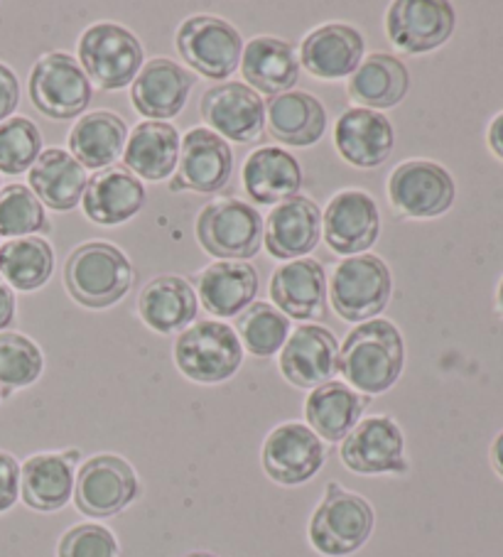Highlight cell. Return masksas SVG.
Returning a JSON list of instances; mask_svg holds the SVG:
<instances>
[{"label":"cell","instance_id":"cell-1","mask_svg":"<svg viewBox=\"0 0 503 557\" xmlns=\"http://www.w3.org/2000/svg\"><path fill=\"white\" fill-rule=\"evenodd\" d=\"M405 344L391 320H369L354 326L340 347V373L346 386L364 396H381L401 379Z\"/></svg>","mask_w":503,"mask_h":557},{"label":"cell","instance_id":"cell-2","mask_svg":"<svg viewBox=\"0 0 503 557\" xmlns=\"http://www.w3.org/2000/svg\"><path fill=\"white\" fill-rule=\"evenodd\" d=\"M133 277L128 256L106 242L82 244L64 263L66 293L89 310H106L121 302L131 290Z\"/></svg>","mask_w":503,"mask_h":557},{"label":"cell","instance_id":"cell-3","mask_svg":"<svg viewBox=\"0 0 503 557\" xmlns=\"http://www.w3.org/2000/svg\"><path fill=\"white\" fill-rule=\"evenodd\" d=\"M79 66L101 91H119L143 70L145 50L138 37L119 23H94L79 37Z\"/></svg>","mask_w":503,"mask_h":557},{"label":"cell","instance_id":"cell-4","mask_svg":"<svg viewBox=\"0 0 503 557\" xmlns=\"http://www.w3.org/2000/svg\"><path fill=\"white\" fill-rule=\"evenodd\" d=\"M373 523V508L366 498L329 482L324 498L309 521V543L327 557L352 555L369 541Z\"/></svg>","mask_w":503,"mask_h":557},{"label":"cell","instance_id":"cell-5","mask_svg":"<svg viewBox=\"0 0 503 557\" xmlns=\"http://www.w3.org/2000/svg\"><path fill=\"white\" fill-rule=\"evenodd\" d=\"M263 216L248 201L224 197L199 211L197 242L219 261H250L263 246Z\"/></svg>","mask_w":503,"mask_h":557},{"label":"cell","instance_id":"cell-6","mask_svg":"<svg viewBox=\"0 0 503 557\" xmlns=\"http://www.w3.org/2000/svg\"><path fill=\"white\" fill-rule=\"evenodd\" d=\"M244 347L234 326L201 320L187 326L175 342V363L187 379L214 386L229 381L241 369Z\"/></svg>","mask_w":503,"mask_h":557},{"label":"cell","instance_id":"cell-7","mask_svg":"<svg viewBox=\"0 0 503 557\" xmlns=\"http://www.w3.org/2000/svg\"><path fill=\"white\" fill-rule=\"evenodd\" d=\"M393 275L383 258L373 253L349 256L334 268L329 297L344 322L376 320L391 302Z\"/></svg>","mask_w":503,"mask_h":557},{"label":"cell","instance_id":"cell-8","mask_svg":"<svg viewBox=\"0 0 503 557\" xmlns=\"http://www.w3.org/2000/svg\"><path fill=\"white\" fill-rule=\"evenodd\" d=\"M175 45L182 62L211 82L229 79L244 54V37L234 25L217 15L187 17L177 27Z\"/></svg>","mask_w":503,"mask_h":557},{"label":"cell","instance_id":"cell-9","mask_svg":"<svg viewBox=\"0 0 503 557\" xmlns=\"http://www.w3.org/2000/svg\"><path fill=\"white\" fill-rule=\"evenodd\" d=\"M27 91L42 116L72 121L89 109L94 86L72 54L50 52L35 62Z\"/></svg>","mask_w":503,"mask_h":557},{"label":"cell","instance_id":"cell-10","mask_svg":"<svg viewBox=\"0 0 503 557\" xmlns=\"http://www.w3.org/2000/svg\"><path fill=\"white\" fill-rule=\"evenodd\" d=\"M138 496V474L119 455L91 457L74 479V504L89 518L119 516Z\"/></svg>","mask_w":503,"mask_h":557},{"label":"cell","instance_id":"cell-11","mask_svg":"<svg viewBox=\"0 0 503 557\" xmlns=\"http://www.w3.org/2000/svg\"><path fill=\"white\" fill-rule=\"evenodd\" d=\"M389 197L393 209L408 219L447 214L457 187L447 170L432 160H405L391 172Z\"/></svg>","mask_w":503,"mask_h":557},{"label":"cell","instance_id":"cell-12","mask_svg":"<svg viewBox=\"0 0 503 557\" xmlns=\"http://www.w3.org/2000/svg\"><path fill=\"white\" fill-rule=\"evenodd\" d=\"M207 128L226 143H256L266 131V101L241 82H221L205 91L199 101Z\"/></svg>","mask_w":503,"mask_h":557},{"label":"cell","instance_id":"cell-13","mask_svg":"<svg viewBox=\"0 0 503 557\" xmlns=\"http://www.w3.org/2000/svg\"><path fill=\"white\" fill-rule=\"evenodd\" d=\"M457 25L454 8L444 0H395L385 13V35L395 50L425 54L450 40Z\"/></svg>","mask_w":503,"mask_h":557},{"label":"cell","instance_id":"cell-14","mask_svg":"<svg viewBox=\"0 0 503 557\" xmlns=\"http://www.w3.org/2000/svg\"><path fill=\"white\" fill-rule=\"evenodd\" d=\"M324 242L340 256H361L379 242L381 214L376 199L364 189H342L322 211Z\"/></svg>","mask_w":503,"mask_h":557},{"label":"cell","instance_id":"cell-15","mask_svg":"<svg viewBox=\"0 0 503 557\" xmlns=\"http://www.w3.org/2000/svg\"><path fill=\"white\" fill-rule=\"evenodd\" d=\"M342 462L356 474H405V440L398 422L385 416L359 420L342 440Z\"/></svg>","mask_w":503,"mask_h":557},{"label":"cell","instance_id":"cell-16","mask_svg":"<svg viewBox=\"0 0 503 557\" xmlns=\"http://www.w3.org/2000/svg\"><path fill=\"white\" fill-rule=\"evenodd\" d=\"M234 152L229 143L207 126L192 128L180 146V162L170 189H192L199 195H214L231 182Z\"/></svg>","mask_w":503,"mask_h":557},{"label":"cell","instance_id":"cell-17","mask_svg":"<svg viewBox=\"0 0 503 557\" xmlns=\"http://www.w3.org/2000/svg\"><path fill=\"white\" fill-rule=\"evenodd\" d=\"M324 457V442L305 422H283L266 437L260 462L275 484L299 486L317 476Z\"/></svg>","mask_w":503,"mask_h":557},{"label":"cell","instance_id":"cell-18","mask_svg":"<svg viewBox=\"0 0 503 557\" xmlns=\"http://www.w3.org/2000/svg\"><path fill=\"white\" fill-rule=\"evenodd\" d=\"M278 363L295 388L315 391L340 373V342L327 326L303 324L290 332Z\"/></svg>","mask_w":503,"mask_h":557},{"label":"cell","instance_id":"cell-19","mask_svg":"<svg viewBox=\"0 0 503 557\" xmlns=\"http://www.w3.org/2000/svg\"><path fill=\"white\" fill-rule=\"evenodd\" d=\"M322 236V209L309 197H293L270 211L263 224L266 251L278 261H297L315 251Z\"/></svg>","mask_w":503,"mask_h":557},{"label":"cell","instance_id":"cell-20","mask_svg":"<svg viewBox=\"0 0 503 557\" xmlns=\"http://www.w3.org/2000/svg\"><path fill=\"white\" fill-rule=\"evenodd\" d=\"M270 297L287 320L319 322L327 314V273L315 258H297V261L275 268L270 277Z\"/></svg>","mask_w":503,"mask_h":557},{"label":"cell","instance_id":"cell-21","mask_svg":"<svg viewBox=\"0 0 503 557\" xmlns=\"http://www.w3.org/2000/svg\"><path fill=\"white\" fill-rule=\"evenodd\" d=\"M395 146V131L389 116L371 109L344 111L334 126V148L344 162L359 168L373 170L391 158Z\"/></svg>","mask_w":503,"mask_h":557},{"label":"cell","instance_id":"cell-22","mask_svg":"<svg viewBox=\"0 0 503 557\" xmlns=\"http://www.w3.org/2000/svg\"><path fill=\"white\" fill-rule=\"evenodd\" d=\"M364 50V35L354 25L327 23L305 37L297 60L317 79H346L359 70Z\"/></svg>","mask_w":503,"mask_h":557},{"label":"cell","instance_id":"cell-23","mask_svg":"<svg viewBox=\"0 0 503 557\" xmlns=\"http://www.w3.org/2000/svg\"><path fill=\"white\" fill-rule=\"evenodd\" d=\"M192 86H195V76L185 66L160 57L143 64L133 82L131 101L135 111L148 121L175 119L185 109Z\"/></svg>","mask_w":503,"mask_h":557},{"label":"cell","instance_id":"cell-24","mask_svg":"<svg viewBox=\"0 0 503 557\" xmlns=\"http://www.w3.org/2000/svg\"><path fill=\"white\" fill-rule=\"evenodd\" d=\"M145 205V185L125 168H106L86 182L82 207L94 224L119 226L140 214Z\"/></svg>","mask_w":503,"mask_h":557},{"label":"cell","instance_id":"cell-25","mask_svg":"<svg viewBox=\"0 0 503 557\" xmlns=\"http://www.w3.org/2000/svg\"><path fill=\"white\" fill-rule=\"evenodd\" d=\"M244 189L260 207H278L303 189V168L287 150L268 146L250 152L241 170Z\"/></svg>","mask_w":503,"mask_h":557},{"label":"cell","instance_id":"cell-26","mask_svg":"<svg viewBox=\"0 0 503 557\" xmlns=\"http://www.w3.org/2000/svg\"><path fill=\"white\" fill-rule=\"evenodd\" d=\"M180 131L164 121H143L131 131L123 150V168L138 180L162 182L175 175L180 162Z\"/></svg>","mask_w":503,"mask_h":557},{"label":"cell","instance_id":"cell-27","mask_svg":"<svg viewBox=\"0 0 503 557\" xmlns=\"http://www.w3.org/2000/svg\"><path fill=\"white\" fill-rule=\"evenodd\" d=\"M199 297L182 275H158L143 287L138 314L150 330L160 334L185 332L197 320Z\"/></svg>","mask_w":503,"mask_h":557},{"label":"cell","instance_id":"cell-28","mask_svg":"<svg viewBox=\"0 0 503 557\" xmlns=\"http://www.w3.org/2000/svg\"><path fill=\"white\" fill-rule=\"evenodd\" d=\"M260 287L258 271L244 261H219L207 265L197 275L199 302L209 314L238 317L246 307L254 305Z\"/></svg>","mask_w":503,"mask_h":557},{"label":"cell","instance_id":"cell-29","mask_svg":"<svg viewBox=\"0 0 503 557\" xmlns=\"http://www.w3.org/2000/svg\"><path fill=\"white\" fill-rule=\"evenodd\" d=\"M79 453L33 455L21 465V498L42 513L60 511L74 496V467Z\"/></svg>","mask_w":503,"mask_h":557},{"label":"cell","instance_id":"cell-30","mask_svg":"<svg viewBox=\"0 0 503 557\" xmlns=\"http://www.w3.org/2000/svg\"><path fill=\"white\" fill-rule=\"evenodd\" d=\"M241 74L246 86L273 99V96L293 91V86L299 82L297 52L293 45L278 37H254L244 45Z\"/></svg>","mask_w":503,"mask_h":557},{"label":"cell","instance_id":"cell-31","mask_svg":"<svg viewBox=\"0 0 503 557\" xmlns=\"http://www.w3.org/2000/svg\"><path fill=\"white\" fill-rule=\"evenodd\" d=\"M369 396L354 391L342 381H329L324 386L309 391L305 400L307 428L319 440L342 442L349 432L359 425L364 408L369 406Z\"/></svg>","mask_w":503,"mask_h":557},{"label":"cell","instance_id":"cell-32","mask_svg":"<svg viewBox=\"0 0 503 557\" xmlns=\"http://www.w3.org/2000/svg\"><path fill=\"white\" fill-rule=\"evenodd\" d=\"M270 136L293 148H307L324 136L327 111L317 96L307 91H287L266 103Z\"/></svg>","mask_w":503,"mask_h":557},{"label":"cell","instance_id":"cell-33","mask_svg":"<svg viewBox=\"0 0 503 557\" xmlns=\"http://www.w3.org/2000/svg\"><path fill=\"white\" fill-rule=\"evenodd\" d=\"M86 182H89L86 170L64 148L42 150V156L27 172V187L35 191L42 207L54 211H70L79 205Z\"/></svg>","mask_w":503,"mask_h":557},{"label":"cell","instance_id":"cell-34","mask_svg":"<svg viewBox=\"0 0 503 557\" xmlns=\"http://www.w3.org/2000/svg\"><path fill=\"white\" fill-rule=\"evenodd\" d=\"M125 140L128 126L121 116L111 111H91L74 123L66 150L84 170H106L123 156Z\"/></svg>","mask_w":503,"mask_h":557},{"label":"cell","instance_id":"cell-35","mask_svg":"<svg viewBox=\"0 0 503 557\" xmlns=\"http://www.w3.org/2000/svg\"><path fill=\"white\" fill-rule=\"evenodd\" d=\"M410 91V74L398 57L373 52L349 76V99L359 109L385 111L398 106Z\"/></svg>","mask_w":503,"mask_h":557},{"label":"cell","instance_id":"cell-36","mask_svg":"<svg viewBox=\"0 0 503 557\" xmlns=\"http://www.w3.org/2000/svg\"><path fill=\"white\" fill-rule=\"evenodd\" d=\"M54 273V248L42 236L11 238L0 246V275L21 293L40 290Z\"/></svg>","mask_w":503,"mask_h":557},{"label":"cell","instance_id":"cell-37","mask_svg":"<svg viewBox=\"0 0 503 557\" xmlns=\"http://www.w3.org/2000/svg\"><path fill=\"white\" fill-rule=\"evenodd\" d=\"M236 334L241 347L258 359H268L285 347L290 337V320L268 302H254L236 317Z\"/></svg>","mask_w":503,"mask_h":557},{"label":"cell","instance_id":"cell-38","mask_svg":"<svg viewBox=\"0 0 503 557\" xmlns=\"http://www.w3.org/2000/svg\"><path fill=\"white\" fill-rule=\"evenodd\" d=\"M42 371V349L30 337L21 332H0V398L33 386Z\"/></svg>","mask_w":503,"mask_h":557},{"label":"cell","instance_id":"cell-39","mask_svg":"<svg viewBox=\"0 0 503 557\" xmlns=\"http://www.w3.org/2000/svg\"><path fill=\"white\" fill-rule=\"evenodd\" d=\"M50 228L42 201L27 185H8L0 189V236L25 238Z\"/></svg>","mask_w":503,"mask_h":557},{"label":"cell","instance_id":"cell-40","mask_svg":"<svg viewBox=\"0 0 503 557\" xmlns=\"http://www.w3.org/2000/svg\"><path fill=\"white\" fill-rule=\"evenodd\" d=\"M42 156V133L30 119L13 116L0 123V172L23 175Z\"/></svg>","mask_w":503,"mask_h":557},{"label":"cell","instance_id":"cell-41","mask_svg":"<svg viewBox=\"0 0 503 557\" xmlns=\"http://www.w3.org/2000/svg\"><path fill=\"white\" fill-rule=\"evenodd\" d=\"M57 557H119V541L109 528L82 523L62 535Z\"/></svg>","mask_w":503,"mask_h":557},{"label":"cell","instance_id":"cell-42","mask_svg":"<svg viewBox=\"0 0 503 557\" xmlns=\"http://www.w3.org/2000/svg\"><path fill=\"white\" fill-rule=\"evenodd\" d=\"M21 498V462L0 449V513L11 511Z\"/></svg>","mask_w":503,"mask_h":557},{"label":"cell","instance_id":"cell-43","mask_svg":"<svg viewBox=\"0 0 503 557\" xmlns=\"http://www.w3.org/2000/svg\"><path fill=\"white\" fill-rule=\"evenodd\" d=\"M17 103H21V82L11 66L0 62V123L13 119Z\"/></svg>","mask_w":503,"mask_h":557},{"label":"cell","instance_id":"cell-44","mask_svg":"<svg viewBox=\"0 0 503 557\" xmlns=\"http://www.w3.org/2000/svg\"><path fill=\"white\" fill-rule=\"evenodd\" d=\"M15 290L0 275V332H8V326L15 322Z\"/></svg>","mask_w":503,"mask_h":557},{"label":"cell","instance_id":"cell-45","mask_svg":"<svg viewBox=\"0 0 503 557\" xmlns=\"http://www.w3.org/2000/svg\"><path fill=\"white\" fill-rule=\"evenodd\" d=\"M487 138H489V148H491L493 156L503 160V111L489 123Z\"/></svg>","mask_w":503,"mask_h":557},{"label":"cell","instance_id":"cell-46","mask_svg":"<svg viewBox=\"0 0 503 557\" xmlns=\"http://www.w3.org/2000/svg\"><path fill=\"white\" fill-rule=\"evenodd\" d=\"M491 465L496 469V474L503 479V432H499L491 445Z\"/></svg>","mask_w":503,"mask_h":557},{"label":"cell","instance_id":"cell-47","mask_svg":"<svg viewBox=\"0 0 503 557\" xmlns=\"http://www.w3.org/2000/svg\"><path fill=\"white\" fill-rule=\"evenodd\" d=\"M496 307H499V312L503 314V277H501V283H499V293H496Z\"/></svg>","mask_w":503,"mask_h":557},{"label":"cell","instance_id":"cell-48","mask_svg":"<svg viewBox=\"0 0 503 557\" xmlns=\"http://www.w3.org/2000/svg\"><path fill=\"white\" fill-rule=\"evenodd\" d=\"M185 557H217V555H211V553H189Z\"/></svg>","mask_w":503,"mask_h":557},{"label":"cell","instance_id":"cell-49","mask_svg":"<svg viewBox=\"0 0 503 557\" xmlns=\"http://www.w3.org/2000/svg\"><path fill=\"white\" fill-rule=\"evenodd\" d=\"M0 189H3V187H0Z\"/></svg>","mask_w":503,"mask_h":557}]
</instances>
